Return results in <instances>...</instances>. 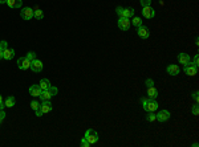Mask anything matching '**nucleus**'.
<instances>
[{
  "instance_id": "nucleus-6",
  "label": "nucleus",
  "mask_w": 199,
  "mask_h": 147,
  "mask_svg": "<svg viewBox=\"0 0 199 147\" xmlns=\"http://www.w3.org/2000/svg\"><path fill=\"white\" fill-rule=\"evenodd\" d=\"M171 117V114L169 110H161V111L155 115V119L159 121V122H166V121H169Z\"/></svg>"
},
{
  "instance_id": "nucleus-17",
  "label": "nucleus",
  "mask_w": 199,
  "mask_h": 147,
  "mask_svg": "<svg viewBox=\"0 0 199 147\" xmlns=\"http://www.w3.org/2000/svg\"><path fill=\"white\" fill-rule=\"evenodd\" d=\"M158 90H157V88L154 86H150L148 88V98L150 99H157V97H158Z\"/></svg>"
},
{
  "instance_id": "nucleus-19",
  "label": "nucleus",
  "mask_w": 199,
  "mask_h": 147,
  "mask_svg": "<svg viewBox=\"0 0 199 147\" xmlns=\"http://www.w3.org/2000/svg\"><path fill=\"white\" fill-rule=\"evenodd\" d=\"M133 16H134V8L129 7V8H124V9H122V16H121V17H128V19H130V17H133Z\"/></svg>"
},
{
  "instance_id": "nucleus-23",
  "label": "nucleus",
  "mask_w": 199,
  "mask_h": 147,
  "mask_svg": "<svg viewBox=\"0 0 199 147\" xmlns=\"http://www.w3.org/2000/svg\"><path fill=\"white\" fill-rule=\"evenodd\" d=\"M130 23H132L135 28H139L141 25H142V19H141V17H133V20Z\"/></svg>"
},
{
  "instance_id": "nucleus-27",
  "label": "nucleus",
  "mask_w": 199,
  "mask_h": 147,
  "mask_svg": "<svg viewBox=\"0 0 199 147\" xmlns=\"http://www.w3.org/2000/svg\"><path fill=\"white\" fill-rule=\"evenodd\" d=\"M39 106H40V102H37V101H32L31 102V107H32V110H37L39 109Z\"/></svg>"
},
{
  "instance_id": "nucleus-15",
  "label": "nucleus",
  "mask_w": 199,
  "mask_h": 147,
  "mask_svg": "<svg viewBox=\"0 0 199 147\" xmlns=\"http://www.w3.org/2000/svg\"><path fill=\"white\" fill-rule=\"evenodd\" d=\"M41 92H43V90H41V88H40L39 83H37V85H32V86L29 88V94L32 97H39L40 94H41Z\"/></svg>"
},
{
  "instance_id": "nucleus-34",
  "label": "nucleus",
  "mask_w": 199,
  "mask_h": 147,
  "mask_svg": "<svg viewBox=\"0 0 199 147\" xmlns=\"http://www.w3.org/2000/svg\"><path fill=\"white\" fill-rule=\"evenodd\" d=\"M122 9H124L122 7H117V8H116V12H117V15H118L119 17L122 16Z\"/></svg>"
},
{
  "instance_id": "nucleus-11",
  "label": "nucleus",
  "mask_w": 199,
  "mask_h": 147,
  "mask_svg": "<svg viewBox=\"0 0 199 147\" xmlns=\"http://www.w3.org/2000/svg\"><path fill=\"white\" fill-rule=\"evenodd\" d=\"M137 33L141 39H149L150 36V31L148 27H143V25H141L139 28H137Z\"/></svg>"
},
{
  "instance_id": "nucleus-7",
  "label": "nucleus",
  "mask_w": 199,
  "mask_h": 147,
  "mask_svg": "<svg viewBox=\"0 0 199 147\" xmlns=\"http://www.w3.org/2000/svg\"><path fill=\"white\" fill-rule=\"evenodd\" d=\"M33 9L29 8V7H25V8H22V11H20V16H22V19L24 20H31L33 17Z\"/></svg>"
},
{
  "instance_id": "nucleus-4",
  "label": "nucleus",
  "mask_w": 199,
  "mask_h": 147,
  "mask_svg": "<svg viewBox=\"0 0 199 147\" xmlns=\"http://www.w3.org/2000/svg\"><path fill=\"white\" fill-rule=\"evenodd\" d=\"M85 138L89 140V143H90V145H94V143H97V142H98V134H97L96 130L88 129L86 133H85Z\"/></svg>"
},
{
  "instance_id": "nucleus-18",
  "label": "nucleus",
  "mask_w": 199,
  "mask_h": 147,
  "mask_svg": "<svg viewBox=\"0 0 199 147\" xmlns=\"http://www.w3.org/2000/svg\"><path fill=\"white\" fill-rule=\"evenodd\" d=\"M23 0H7V6L9 8H22Z\"/></svg>"
},
{
  "instance_id": "nucleus-26",
  "label": "nucleus",
  "mask_w": 199,
  "mask_h": 147,
  "mask_svg": "<svg viewBox=\"0 0 199 147\" xmlns=\"http://www.w3.org/2000/svg\"><path fill=\"white\" fill-rule=\"evenodd\" d=\"M25 57H27V59H28L29 61H33V60H36V53H35V52L31 50V52H28V55L25 56Z\"/></svg>"
},
{
  "instance_id": "nucleus-1",
  "label": "nucleus",
  "mask_w": 199,
  "mask_h": 147,
  "mask_svg": "<svg viewBox=\"0 0 199 147\" xmlns=\"http://www.w3.org/2000/svg\"><path fill=\"white\" fill-rule=\"evenodd\" d=\"M141 102H142V106L143 109L146 110V111H155L157 109H158V102L155 101V99H150L148 97H143V98H141Z\"/></svg>"
},
{
  "instance_id": "nucleus-36",
  "label": "nucleus",
  "mask_w": 199,
  "mask_h": 147,
  "mask_svg": "<svg viewBox=\"0 0 199 147\" xmlns=\"http://www.w3.org/2000/svg\"><path fill=\"white\" fill-rule=\"evenodd\" d=\"M198 96H199V94H198V92H195V93H194V94H192V98H194V99H195V101H197V102L199 101V97H198Z\"/></svg>"
},
{
  "instance_id": "nucleus-28",
  "label": "nucleus",
  "mask_w": 199,
  "mask_h": 147,
  "mask_svg": "<svg viewBox=\"0 0 199 147\" xmlns=\"http://www.w3.org/2000/svg\"><path fill=\"white\" fill-rule=\"evenodd\" d=\"M8 48V43L7 41H0V50H4V49H7Z\"/></svg>"
},
{
  "instance_id": "nucleus-21",
  "label": "nucleus",
  "mask_w": 199,
  "mask_h": 147,
  "mask_svg": "<svg viewBox=\"0 0 199 147\" xmlns=\"http://www.w3.org/2000/svg\"><path fill=\"white\" fill-rule=\"evenodd\" d=\"M39 85L41 88V90H46V89H49L52 85H51V81L48 80V78H43L40 82H39Z\"/></svg>"
},
{
  "instance_id": "nucleus-30",
  "label": "nucleus",
  "mask_w": 199,
  "mask_h": 147,
  "mask_svg": "<svg viewBox=\"0 0 199 147\" xmlns=\"http://www.w3.org/2000/svg\"><path fill=\"white\" fill-rule=\"evenodd\" d=\"M6 117H7V115H6V111H4V109L0 110V123H2L3 121L6 119Z\"/></svg>"
},
{
  "instance_id": "nucleus-29",
  "label": "nucleus",
  "mask_w": 199,
  "mask_h": 147,
  "mask_svg": "<svg viewBox=\"0 0 199 147\" xmlns=\"http://www.w3.org/2000/svg\"><path fill=\"white\" fill-rule=\"evenodd\" d=\"M151 4V0H141V6L142 7H149Z\"/></svg>"
},
{
  "instance_id": "nucleus-37",
  "label": "nucleus",
  "mask_w": 199,
  "mask_h": 147,
  "mask_svg": "<svg viewBox=\"0 0 199 147\" xmlns=\"http://www.w3.org/2000/svg\"><path fill=\"white\" fill-rule=\"evenodd\" d=\"M0 4H7V0H0Z\"/></svg>"
},
{
  "instance_id": "nucleus-31",
  "label": "nucleus",
  "mask_w": 199,
  "mask_h": 147,
  "mask_svg": "<svg viewBox=\"0 0 199 147\" xmlns=\"http://www.w3.org/2000/svg\"><path fill=\"white\" fill-rule=\"evenodd\" d=\"M192 65L194 66H199V56L198 55H195V57H194V61H192Z\"/></svg>"
},
{
  "instance_id": "nucleus-25",
  "label": "nucleus",
  "mask_w": 199,
  "mask_h": 147,
  "mask_svg": "<svg viewBox=\"0 0 199 147\" xmlns=\"http://www.w3.org/2000/svg\"><path fill=\"white\" fill-rule=\"evenodd\" d=\"M80 146L81 147H89V146H92V145L89 143V140L85 138V136H84V138L81 139V142H80Z\"/></svg>"
},
{
  "instance_id": "nucleus-9",
  "label": "nucleus",
  "mask_w": 199,
  "mask_h": 147,
  "mask_svg": "<svg viewBox=\"0 0 199 147\" xmlns=\"http://www.w3.org/2000/svg\"><path fill=\"white\" fill-rule=\"evenodd\" d=\"M31 66V61L27 59V57H20V59L17 60V68L22 70H27L29 69Z\"/></svg>"
},
{
  "instance_id": "nucleus-22",
  "label": "nucleus",
  "mask_w": 199,
  "mask_h": 147,
  "mask_svg": "<svg viewBox=\"0 0 199 147\" xmlns=\"http://www.w3.org/2000/svg\"><path fill=\"white\" fill-rule=\"evenodd\" d=\"M33 17L35 19H37V20H43V17H44V12L41 11V9H35V12H33Z\"/></svg>"
},
{
  "instance_id": "nucleus-32",
  "label": "nucleus",
  "mask_w": 199,
  "mask_h": 147,
  "mask_svg": "<svg viewBox=\"0 0 199 147\" xmlns=\"http://www.w3.org/2000/svg\"><path fill=\"white\" fill-rule=\"evenodd\" d=\"M145 83H146V86H148V88H150V86H154V81L151 80V78H148V80L145 81Z\"/></svg>"
},
{
  "instance_id": "nucleus-13",
  "label": "nucleus",
  "mask_w": 199,
  "mask_h": 147,
  "mask_svg": "<svg viewBox=\"0 0 199 147\" xmlns=\"http://www.w3.org/2000/svg\"><path fill=\"white\" fill-rule=\"evenodd\" d=\"M183 72H185L187 76L192 77V76H195L197 73H198V68H197V66H194L192 64H188V65H186V66H185V69H183Z\"/></svg>"
},
{
  "instance_id": "nucleus-35",
  "label": "nucleus",
  "mask_w": 199,
  "mask_h": 147,
  "mask_svg": "<svg viewBox=\"0 0 199 147\" xmlns=\"http://www.w3.org/2000/svg\"><path fill=\"white\" fill-rule=\"evenodd\" d=\"M4 107L6 106H4V102H3V97H2V94H0V110H3Z\"/></svg>"
},
{
  "instance_id": "nucleus-8",
  "label": "nucleus",
  "mask_w": 199,
  "mask_h": 147,
  "mask_svg": "<svg viewBox=\"0 0 199 147\" xmlns=\"http://www.w3.org/2000/svg\"><path fill=\"white\" fill-rule=\"evenodd\" d=\"M117 24H118V28L121 31H128L130 28V25H132V23H130V20L128 17H119Z\"/></svg>"
},
{
  "instance_id": "nucleus-12",
  "label": "nucleus",
  "mask_w": 199,
  "mask_h": 147,
  "mask_svg": "<svg viewBox=\"0 0 199 147\" xmlns=\"http://www.w3.org/2000/svg\"><path fill=\"white\" fill-rule=\"evenodd\" d=\"M142 15L146 17V19H153L155 16V11H154V8L153 7H143L142 9Z\"/></svg>"
},
{
  "instance_id": "nucleus-14",
  "label": "nucleus",
  "mask_w": 199,
  "mask_h": 147,
  "mask_svg": "<svg viewBox=\"0 0 199 147\" xmlns=\"http://www.w3.org/2000/svg\"><path fill=\"white\" fill-rule=\"evenodd\" d=\"M166 72H167V74H170V76H177V74H179V72H181V69H179V66L178 65H169L166 68Z\"/></svg>"
},
{
  "instance_id": "nucleus-33",
  "label": "nucleus",
  "mask_w": 199,
  "mask_h": 147,
  "mask_svg": "<svg viewBox=\"0 0 199 147\" xmlns=\"http://www.w3.org/2000/svg\"><path fill=\"white\" fill-rule=\"evenodd\" d=\"M192 114H194V115H198V114H199V107H198V103H197L195 106L192 107Z\"/></svg>"
},
{
  "instance_id": "nucleus-24",
  "label": "nucleus",
  "mask_w": 199,
  "mask_h": 147,
  "mask_svg": "<svg viewBox=\"0 0 199 147\" xmlns=\"http://www.w3.org/2000/svg\"><path fill=\"white\" fill-rule=\"evenodd\" d=\"M146 121H148V122H154V121H157L154 111H148V115H146Z\"/></svg>"
},
{
  "instance_id": "nucleus-3",
  "label": "nucleus",
  "mask_w": 199,
  "mask_h": 147,
  "mask_svg": "<svg viewBox=\"0 0 199 147\" xmlns=\"http://www.w3.org/2000/svg\"><path fill=\"white\" fill-rule=\"evenodd\" d=\"M57 88H55V86H51L49 89H46V90H43L41 92V94H40V99L41 101H49V99L52 98V97H55L56 94H57Z\"/></svg>"
},
{
  "instance_id": "nucleus-2",
  "label": "nucleus",
  "mask_w": 199,
  "mask_h": 147,
  "mask_svg": "<svg viewBox=\"0 0 199 147\" xmlns=\"http://www.w3.org/2000/svg\"><path fill=\"white\" fill-rule=\"evenodd\" d=\"M52 103L49 102V101H41V103H40V106H39V109L36 110V115L37 117H43V114H46V113H49L51 110H52Z\"/></svg>"
},
{
  "instance_id": "nucleus-10",
  "label": "nucleus",
  "mask_w": 199,
  "mask_h": 147,
  "mask_svg": "<svg viewBox=\"0 0 199 147\" xmlns=\"http://www.w3.org/2000/svg\"><path fill=\"white\" fill-rule=\"evenodd\" d=\"M178 61H179V64H182L183 66H186L188 64H191V57L187 53H179L178 55Z\"/></svg>"
},
{
  "instance_id": "nucleus-16",
  "label": "nucleus",
  "mask_w": 199,
  "mask_h": 147,
  "mask_svg": "<svg viewBox=\"0 0 199 147\" xmlns=\"http://www.w3.org/2000/svg\"><path fill=\"white\" fill-rule=\"evenodd\" d=\"M15 56V50L12 48H7L3 50V59L4 60H12Z\"/></svg>"
},
{
  "instance_id": "nucleus-5",
  "label": "nucleus",
  "mask_w": 199,
  "mask_h": 147,
  "mask_svg": "<svg viewBox=\"0 0 199 147\" xmlns=\"http://www.w3.org/2000/svg\"><path fill=\"white\" fill-rule=\"evenodd\" d=\"M43 68H44V65H43V62H41L40 60H33V61H31V66H29V69L32 70V72H35V73H40V72H43Z\"/></svg>"
},
{
  "instance_id": "nucleus-38",
  "label": "nucleus",
  "mask_w": 199,
  "mask_h": 147,
  "mask_svg": "<svg viewBox=\"0 0 199 147\" xmlns=\"http://www.w3.org/2000/svg\"><path fill=\"white\" fill-rule=\"evenodd\" d=\"M3 59V50H0V60Z\"/></svg>"
},
{
  "instance_id": "nucleus-20",
  "label": "nucleus",
  "mask_w": 199,
  "mask_h": 147,
  "mask_svg": "<svg viewBox=\"0 0 199 147\" xmlns=\"http://www.w3.org/2000/svg\"><path fill=\"white\" fill-rule=\"evenodd\" d=\"M15 103H16V98L13 96H9L8 98H6V101H4V106L6 107H13Z\"/></svg>"
}]
</instances>
